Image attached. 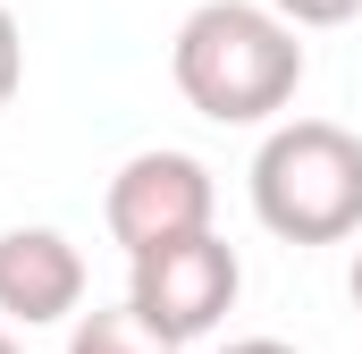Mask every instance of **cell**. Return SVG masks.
<instances>
[{"label":"cell","instance_id":"cell-1","mask_svg":"<svg viewBox=\"0 0 362 354\" xmlns=\"http://www.w3.org/2000/svg\"><path fill=\"white\" fill-rule=\"evenodd\" d=\"M169 76L211 127H262L303 85V42L262 0H202L169 42Z\"/></svg>","mask_w":362,"mask_h":354},{"label":"cell","instance_id":"cell-2","mask_svg":"<svg viewBox=\"0 0 362 354\" xmlns=\"http://www.w3.org/2000/svg\"><path fill=\"white\" fill-rule=\"evenodd\" d=\"M253 219L286 245H337L362 228V135L337 118H286L253 152Z\"/></svg>","mask_w":362,"mask_h":354},{"label":"cell","instance_id":"cell-3","mask_svg":"<svg viewBox=\"0 0 362 354\" xmlns=\"http://www.w3.org/2000/svg\"><path fill=\"white\" fill-rule=\"evenodd\" d=\"M245 270H236V245L228 236H177V245H152L135 253V278H127V304L144 312V329H160L169 346H194L219 329V312L236 304Z\"/></svg>","mask_w":362,"mask_h":354},{"label":"cell","instance_id":"cell-4","mask_svg":"<svg viewBox=\"0 0 362 354\" xmlns=\"http://www.w3.org/2000/svg\"><path fill=\"white\" fill-rule=\"evenodd\" d=\"M211 202H219V185L211 169L194 161V152H135L127 169L110 177V202H101V219H110V236L127 245V262L135 253H152V245H177V236H202L211 228Z\"/></svg>","mask_w":362,"mask_h":354},{"label":"cell","instance_id":"cell-5","mask_svg":"<svg viewBox=\"0 0 362 354\" xmlns=\"http://www.w3.org/2000/svg\"><path fill=\"white\" fill-rule=\"evenodd\" d=\"M85 312V253L59 228H0V321L51 329Z\"/></svg>","mask_w":362,"mask_h":354},{"label":"cell","instance_id":"cell-6","mask_svg":"<svg viewBox=\"0 0 362 354\" xmlns=\"http://www.w3.org/2000/svg\"><path fill=\"white\" fill-rule=\"evenodd\" d=\"M68 354H177V346H169L160 329H144L135 304H110V312H76Z\"/></svg>","mask_w":362,"mask_h":354},{"label":"cell","instance_id":"cell-7","mask_svg":"<svg viewBox=\"0 0 362 354\" xmlns=\"http://www.w3.org/2000/svg\"><path fill=\"white\" fill-rule=\"evenodd\" d=\"M25 85V34H17V17H8V0H0V110L17 101Z\"/></svg>","mask_w":362,"mask_h":354},{"label":"cell","instance_id":"cell-8","mask_svg":"<svg viewBox=\"0 0 362 354\" xmlns=\"http://www.w3.org/2000/svg\"><path fill=\"white\" fill-rule=\"evenodd\" d=\"M286 25H346V17H362V0H270Z\"/></svg>","mask_w":362,"mask_h":354},{"label":"cell","instance_id":"cell-9","mask_svg":"<svg viewBox=\"0 0 362 354\" xmlns=\"http://www.w3.org/2000/svg\"><path fill=\"white\" fill-rule=\"evenodd\" d=\"M219 354H295L286 338H236V346H219Z\"/></svg>","mask_w":362,"mask_h":354},{"label":"cell","instance_id":"cell-10","mask_svg":"<svg viewBox=\"0 0 362 354\" xmlns=\"http://www.w3.org/2000/svg\"><path fill=\"white\" fill-rule=\"evenodd\" d=\"M354 312H362V253H354Z\"/></svg>","mask_w":362,"mask_h":354},{"label":"cell","instance_id":"cell-11","mask_svg":"<svg viewBox=\"0 0 362 354\" xmlns=\"http://www.w3.org/2000/svg\"><path fill=\"white\" fill-rule=\"evenodd\" d=\"M0 354H17V338H8V329H0Z\"/></svg>","mask_w":362,"mask_h":354}]
</instances>
